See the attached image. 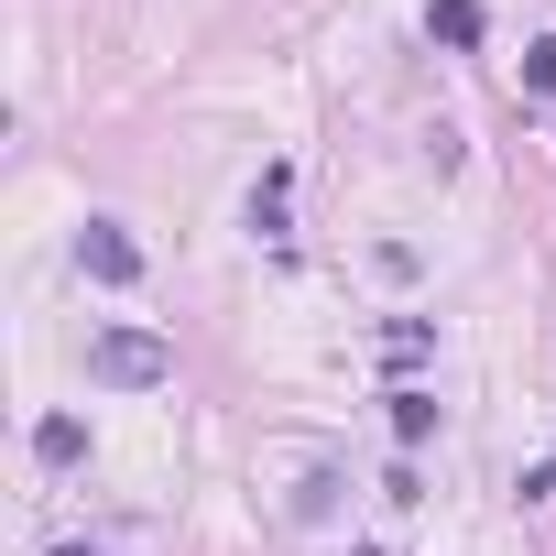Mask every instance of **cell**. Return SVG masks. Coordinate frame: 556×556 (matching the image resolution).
Instances as JSON below:
<instances>
[{
	"label": "cell",
	"instance_id": "obj_1",
	"mask_svg": "<svg viewBox=\"0 0 556 556\" xmlns=\"http://www.w3.org/2000/svg\"><path fill=\"white\" fill-rule=\"evenodd\" d=\"M88 382H110V393H153V382H175V350H164L153 328H99V339H88Z\"/></svg>",
	"mask_w": 556,
	"mask_h": 556
},
{
	"label": "cell",
	"instance_id": "obj_2",
	"mask_svg": "<svg viewBox=\"0 0 556 556\" xmlns=\"http://www.w3.org/2000/svg\"><path fill=\"white\" fill-rule=\"evenodd\" d=\"M77 262H88V285H142V240L121 218H88L77 229Z\"/></svg>",
	"mask_w": 556,
	"mask_h": 556
},
{
	"label": "cell",
	"instance_id": "obj_3",
	"mask_svg": "<svg viewBox=\"0 0 556 556\" xmlns=\"http://www.w3.org/2000/svg\"><path fill=\"white\" fill-rule=\"evenodd\" d=\"M426 34H437L447 55H469V45H480L491 23H480V0H437V12H426Z\"/></svg>",
	"mask_w": 556,
	"mask_h": 556
},
{
	"label": "cell",
	"instance_id": "obj_4",
	"mask_svg": "<svg viewBox=\"0 0 556 556\" xmlns=\"http://www.w3.org/2000/svg\"><path fill=\"white\" fill-rule=\"evenodd\" d=\"M34 458H45V469H77V458H88V426H77V415H45V426H34Z\"/></svg>",
	"mask_w": 556,
	"mask_h": 556
},
{
	"label": "cell",
	"instance_id": "obj_5",
	"mask_svg": "<svg viewBox=\"0 0 556 556\" xmlns=\"http://www.w3.org/2000/svg\"><path fill=\"white\" fill-rule=\"evenodd\" d=\"M382 404H393V437H404V447L437 437V393H382Z\"/></svg>",
	"mask_w": 556,
	"mask_h": 556
},
{
	"label": "cell",
	"instance_id": "obj_6",
	"mask_svg": "<svg viewBox=\"0 0 556 556\" xmlns=\"http://www.w3.org/2000/svg\"><path fill=\"white\" fill-rule=\"evenodd\" d=\"M523 88H534V99H556V34H545V45H523Z\"/></svg>",
	"mask_w": 556,
	"mask_h": 556
}]
</instances>
